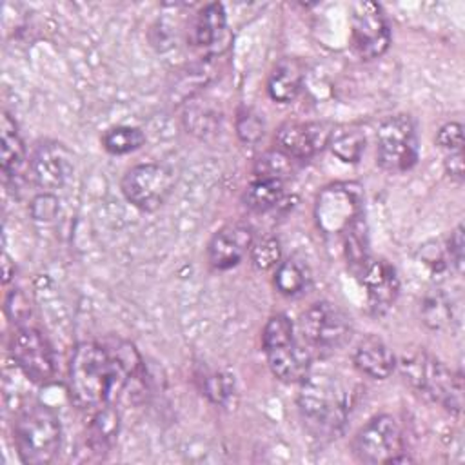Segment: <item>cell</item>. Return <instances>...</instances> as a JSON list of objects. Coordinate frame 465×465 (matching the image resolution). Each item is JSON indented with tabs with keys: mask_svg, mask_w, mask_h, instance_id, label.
<instances>
[{
	"mask_svg": "<svg viewBox=\"0 0 465 465\" xmlns=\"http://www.w3.org/2000/svg\"><path fill=\"white\" fill-rule=\"evenodd\" d=\"M142 374V358L131 343L84 341L76 345L69 361V394L80 409L102 407Z\"/></svg>",
	"mask_w": 465,
	"mask_h": 465,
	"instance_id": "obj_1",
	"label": "cell"
},
{
	"mask_svg": "<svg viewBox=\"0 0 465 465\" xmlns=\"http://www.w3.org/2000/svg\"><path fill=\"white\" fill-rule=\"evenodd\" d=\"M349 405V391L340 378L332 374H309L302 381L298 409L312 436H336L347 420Z\"/></svg>",
	"mask_w": 465,
	"mask_h": 465,
	"instance_id": "obj_2",
	"label": "cell"
},
{
	"mask_svg": "<svg viewBox=\"0 0 465 465\" xmlns=\"http://www.w3.org/2000/svg\"><path fill=\"white\" fill-rule=\"evenodd\" d=\"M400 371L414 392L432 403L441 405L452 414L461 412V376L450 371L436 356L423 349L409 351L400 360Z\"/></svg>",
	"mask_w": 465,
	"mask_h": 465,
	"instance_id": "obj_3",
	"label": "cell"
},
{
	"mask_svg": "<svg viewBox=\"0 0 465 465\" xmlns=\"http://www.w3.org/2000/svg\"><path fill=\"white\" fill-rule=\"evenodd\" d=\"M18 458L27 465H47L60 449L62 427L56 412L44 403L24 407L13 423Z\"/></svg>",
	"mask_w": 465,
	"mask_h": 465,
	"instance_id": "obj_4",
	"label": "cell"
},
{
	"mask_svg": "<svg viewBox=\"0 0 465 465\" xmlns=\"http://www.w3.org/2000/svg\"><path fill=\"white\" fill-rule=\"evenodd\" d=\"M262 347L272 374L285 383H302L311 371L312 354L294 338V325L285 314H274L263 327Z\"/></svg>",
	"mask_w": 465,
	"mask_h": 465,
	"instance_id": "obj_5",
	"label": "cell"
},
{
	"mask_svg": "<svg viewBox=\"0 0 465 465\" xmlns=\"http://www.w3.org/2000/svg\"><path fill=\"white\" fill-rule=\"evenodd\" d=\"M303 345L314 356L340 349L351 336V318L331 302H316L298 320Z\"/></svg>",
	"mask_w": 465,
	"mask_h": 465,
	"instance_id": "obj_6",
	"label": "cell"
},
{
	"mask_svg": "<svg viewBox=\"0 0 465 465\" xmlns=\"http://www.w3.org/2000/svg\"><path fill=\"white\" fill-rule=\"evenodd\" d=\"M316 222L325 236L341 238L363 220V191L358 183H334L325 187L316 200Z\"/></svg>",
	"mask_w": 465,
	"mask_h": 465,
	"instance_id": "obj_7",
	"label": "cell"
},
{
	"mask_svg": "<svg viewBox=\"0 0 465 465\" xmlns=\"http://www.w3.org/2000/svg\"><path fill=\"white\" fill-rule=\"evenodd\" d=\"M416 124L409 114L385 118L376 131V162L389 173H403L418 160Z\"/></svg>",
	"mask_w": 465,
	"mask_h": 465,
	"instance_id": "obj_8",
	"label": "cell"
},
{
	"mask_svg": "<svg viewBox=\"0 0 465 465\" xmlns=\"http://www.w3.org/2000/svg\"><path fill=\"white\" fill-rule=\"evenodd\" d=\"M16 367L33 383L47 385L54 378V356L47 338L33 325H16L9 341Z\"/></svg>",
	"mask_w": 465,
	"mask_h": 465,
	"instance_id": "obj_9",
	"label": "cell"
},
{
	"mask_svg": "<svg viewBox=\"0 0 465 465\" xmlns=\"http://www.w3.org/2000/svg\"><path fill=\"white\" fill-rule=\"evenodd\" d=\"M174 187V173L162 163H138L122 178L124 196L142 211H156Z\"/></svg>",
	"mask_w": 465,
	"mask_h": 465,
	"instance_id": "obj_10",
	"label": "cell"
},
{
	"mask_svg": "<svg viewBox=\"0 0 465 465\" xmlns=\"http://www.w3.org/2000/svg\"><path fill=\"white\" fill-rule=\"evenodd\" d=\"M403 452V434L391 414L369 420L352 440V454L361 463H392Z\"/></svg>",
	"mask_w": 465,
	"mask_h": 465,
	"instance_id": "obj_11",
	"label": "cell"
},
{
	"mask_svg": "<svg viewBox=\"0 0 465 465\" xmlns=\"http://www.w3.org/2000/svg\"><path fill=\"white\" fill-rule=\"evenodd\" d=\"M391 44V29L376 2H358L351 13V47L361 60L381 56Z\"/></svg>",
	"mask_w": 465,
	"mask_h": 465,
	"instance_id": "obj_12",
	"label": "cell"
},
{
	"mask_svg": "<svg viewBox=\"0 0 465 465\" xmlns=\"http://www.w3.org/2000/svg\"><path fill=\"white\" fill-rule=\"evenodd\" d=\"M331 131L323 122H287L276 131V145L292 160H307L327 147Z\"/></svg>",
	"mask_w": 465,
	"mask_h": 465,
	"instance_id": "obj_13",
	"label": "cell"
},
{
	"mask_svg": "<svg viewBox=\"0 0 465 465\" xmlns=\"http://www.w3.org/2000/svg\"><path fill=\"white\" fill-rule=\"evenodd\" d=\"M73 154L60 142H42L31 156V173L35 182L47 191L62 187L73 174Z\"/></svg>",
	"mask_w": 465,
	"mask_h": 465,
	"instance_id": "obj_14",
	"label": "cell"
},
{
	"mask_svg": "<svg viewBox=\"0 0 465 465\" xmlns=\"http://www.w3.org/2000/svg\"><path fill=\"white\" fill-rule=\"evenodd\" d=\"M367 294V305L372 314L380 316L391 309L400 294V280L396 269L385 260H367L358 271Z\"/></svg>",
	"mask_w": 465,
	"mask_h": 465,
	"instance_id": "obj_15",
	"label": "cell"
},
{
	"mask_svg": "<svg viewBox=\"0 0 465 465\" xmlns=\"http://www.w3.org/2000/svg\"><path fill=\"white\" fill-rule=\"evenodd\" d=\"M252 229L243 223H229L214 232L209 242V262L216 269H231L251 251Z\"/></svg>",
	"mask_w": 465,
	"mask_h": 465,
	"instance_id": "obj_16",
	"label": "cell"
},
{
	"mask_svg": "<svg viewBox=\"0 0 465 465\" xmlns=\"http://www.w3.org/2000/svg\"><path fill=\"white\" fill-rule=\"evenodd\" d=\"M352 361L360 372L374 380H385L396 369L394 352L376 336H367L356 345Z\"/></svg>",
	"mask_w": 465,
	"mask_h": 465,
	"instance_id": "obj_17",
	"label": "cell"
},
{
	"mask_svg": "<svg viewBox=\"0 0 465 465\" xmlns=\"http://www.w3.org/2000/svg\"><path fill=\"white\" fill-rule=\"evenodd\" d=\"M305 80V64L300 58L280 60L269 74L267 91L274 102H292L302 91Z\"/></svg>",
	"mask_w": 465,
	"mask_h": 465,
	"instance_id": "obj_18",
	"label": "cell"
},
{
	"mask_svg": "<svg viewBox=\"0 0 465 465\" xmlns=\"http://www.w3.org/2000/svg\"><path fill=\"white\" fill-rule=\"evenodd\" d=\"M225 9L222 4H207L196 15L191 27V42L196 47H213L225 33Z\"/></svg>",
	"mask_w": 465,
	"mask_h": 465,
	"instance_id": "obj_19",
	"label": "cell"
},
{
	"mask_svg": "<svg viewBox=\"0 0 465 465\" xmlns=\"http://www.w3.org/2000/svg\"><path fill=\"white\" fill-rule=\"evenodd\" d=\"M0 143H2L0 145L2 173L5 178L9 176L15 178L24 165L25 149L18 134V127L7 113H2V120H0Z\"/></svg>",
	"mask_w": 465,
	"mask_h": 465,
	"instance_id": "obj_20",
	"label": "cell"
},
{
	"mask_svg": "<svg viewBox=\"0 0 465 465\" xmlns=\"http://www.w3.org/2000/svg\"><path fill=\"white\" fill-rule=\"evenodd\" d=\"M327 147L341 162L356 163L365 151V134L358 125L332 127Z\"/></svg>",
	"mask_w": 465,
	"mask_h": 465,
	"instance_id": "obj_21",
	"label": "cell"
},
{
	"mask_svg": "<svg viewBox=\"0 0 465 465\" xmlns=\"http://www.w3.org/2000/svg\"><path fill=\"white\" fill-rule=\"evenodd\" d=\"M283 196V182L274 178H254L245 193L243 203L254 213H267L274 209Z\"/></svg>",
	"mask_w": 465,
	"mask_h": 465,
	"instance_id": "obj_22",
	"label": "cell"
},
{
	"mask_svg": "<svg viewBox=\"0 0 465 465\" xmlns=\"http://www.w3.org/2000/svg\"><path fill=\"white\" fill-rule=\"evenodd\" d=\"M118 432V414L111 405L100 407L96 416L93 418L89 425V436L87 443L93 452L102 454L107 452L114 441V436Z\"/></svg>",
	"mask_w": 465,
	"mask_h": 465,
	"instance_id": "obj_23",
	"label": "cell"
},
{
	"mask_svg": "<svg viewBox=\"0 0 465 465\" xmlns=\"http://www.w3.org/2000/svg\"><path fill=\"white\" fill-rule=\"evenodd\" d=\"M213 58H216V56H205V60H200L180 73L178 82L173 87L174 98L185 100L189 96V100H191V96L196 91H200L207 82H211L214 78L216 64Z\"/></svg>",
	"mask_w": 465,
	"mask_h": 465,
	"instance_id": "obj_24",
	"label": "cell"
},
{
	"mask_svg": "<svg viewBox=\"0 0 465 465\" xmlns=\"http://www.w3.org/2000/svg\"><path fill=\"white\" fill-rule=\"evenodd\" d=\"M145 143V134L142 129L133 125H116L104 133L102 145L111 154H125L140 149Z\"/></svg>",
	"mask_w": 465,
	"mask_h": 465,
	"instance_id": "obj_25",
	"label": "cell"
},
{
	"mask_svg": "<svg viewBox=\"0 0 465 465\" xmlns=\"http://www.w3.org/2000/svg\"><path fill=\"white\" fill-rule=\"evenodd\" d=\"M220 122L222 114L207 102H193L185 111L187 129L202 138L216 133L220 129Z\"/></svg>",
	"mask_w": 465,
	"mask_h": 465,
	"instance_id": "obj_26",
	"label": "cell"
},
{
	"mask_svg": "<svg viewBox=\"0 0 465 465\" xmlns=\"http://www.w3.org/2000/svg\"><path fill=\"white\" fill-rule=\"evenodd\" d=\"M309 283V274L305 267L296 260H285L280 262L274 274V285L278 292L285 296H296L305 291Z\"/></svg>",
	"mask_w": 465,
	"mask_h": 465,
	"instance_id": "obj_27",
	"label": "cell"
},
{
	"mask_svg": "<svg viewBox=\"0 0 465 465\" xmlns=\"http://www.w3.org/2000/svg\"><path fill=\"white\" fill-rule=\"evenodd\" d=\"M421 318L430 329H445L452 322V307L449 298L440 291L427 294L421 303Z\"/></svg>",
	"mask_w": 465,
	"mask_h": 465,
	"instance_id": "obj_28",
	"label": "cell"
},
{
	"mask_svg": "<svg viewBox=\"0 0 465 465\" xmlns=\"http://www.w3.org/2000/svg\"><path fill=\"white\" fill-rule=\"evenodd\" d=\"M251 262L258 271H269L278 267L282 260V247L280 242L272 236H265L258 242H252L251 245Z\"/></svg>",
	"mask_w": 465,
	"mask_h": 465,
	"instance_id": "obj_29",
	"label": "cell"
},
{
	"mask_svg": "<svg viewBox=\"0 0 465 465\" xmlns=\"http://www.w3.org/2000/svg\"><path fill=\"white\" fill-rule=\"evenodd\" d=\"M291 156L283 154L282 151H271L263 154L254 169L256 178H274L283 180V176L291 171Z\"/></svg>",
	"mask_w": 465,
	"mask_h": 465,
	"instance_id": "obj_30",
	"label": "cell"
},
{
	"mask_svg": "<svg viewBox=\"0 0 465 465\" xmlns=\"http://www.w3.org/2000/svg\"><path fill=\"white\" fill-rule=\"evenodd\" d=\"M436 143L450 153H460L461 145H463V127L458 122H449L443 127H440L438 134H436Z\"/></svg>",
	"mask_w": 465,
	"mask_h": 465,
	"instance_id": "obj_31",
	"label": "cell"
},
{
	"mask_svg": "<svg viewBox=\"0 0 465 465\" xmlns=\"http://www.w3.org/2000/svg\"><path fill=\"white\" fill-rule=\"evenodd\" d=\"M236 129H238V136L243 142H256L262 134H263V124L258 118V114H254L252 111L245 109L243 113H240L238 120H236Z\"/></svg>",
	"mask_w": 465,
	"mask_h": 465,
	"instance_id": "obj_32",
	"label": "cell"
},
{
	"mask_svg": "<svg viewBox=\"0 0 465 465\" xmlns=\"http://www.w3.org/2000/svg\"><path fill=\"white\" fill-rule=\"evenodd\" d=\"M5 312L11 318V322H15L16 325H24L25 320L31 316V305L27 296L18 289L9 292L5 300Z\"/></svg>",
	"mask_w": 465,
	"mask_h": 465,
	"instance_id": "obj_33",
	"label": "cell"
},
{
	"mask_svg": "<svg viewBox=\"0 0 465 465\" xmlns=\"http://www.w3.org/2000/svg\"><path fill=\"white\" fill-rule=\"evenodd\" d=\"M203 391L213 401L223 403L231 392V383L223 374H211L203 378Z\"/></svg>",
	"mask_w": 465,
	"mask_h": 465,
	"instance_id": "obj_34",
	"label": "cell"
},
{
	"mask_svg": "<svg viewBox=\"0 0 465 465\" xmlns=\"http://www.w3.org/2000/svg\"><path fill=\"white\" fill-rule=\"evenodd\" d=\"M447 254H449V260L454 263V267L461 271V265H463V227L461 225H458L452 231L447 243Z\"/></svg>",
	"mask_w": 465,
	"mask_h": 465,
	"instance_id": "obj_35",
	"label": "cell"
},
{
	"mask_svg": "<svg viewBox=\"0 0 465 465\" xmlns=\"http://www.w3.org/2000/svg\"><path fill=\"white\" fill-rule=\"evenodd\" d=\"M445 169L450 178L461 180L463 178V154L460 153H450L449 158L445 160Z\"/></svg>",
	"mask_w": 465,
	"mask_h": 465,
	"instance_id": "obj_36",
	"label": "cell"
}]
</instances>
